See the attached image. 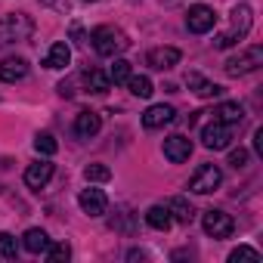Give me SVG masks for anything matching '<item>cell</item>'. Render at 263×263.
<instances>
[{
	"instance_id": "6da1fadb",
	"label": "cell",
	"mask_w": 263,
	"mask_h": 263,
	"mask_svg": "<svg viewBox=\"0 0 263 263\" xmlns=\"http://www.w3.org/2000/svg\"><path fill=\"white\" fill-rule=\"evenodd\" d=\"M251 22H254L251 7H245V4H241V7H235V10H232V25H229V31L217 34V37H214V47H217V50H229V47H235L238 41H245V37H248Z\"/></svg>"
},
{
	"instance_id": "7a4b0ae2",
	"label": "cell",
	"mask_w": 263,
	"mask_h": 263,
	"mask_svg": "<svg viewBox=\"0 0 263 263\" xmlns=\"http://www.w3.org/2000/svg\"><path fill=\"white\" fill-rule=\"evenodd\" d=\"M90 44H93V50H96L99 56H108V59L118 56V53H124V50L130 47L127 34H124L121 28H111V25H99V28H93Z\"/></svg>"
},
{
	"instance_id": "3957f363",
	"label": "cell",
	"mask_w": 263,
	"mask_h": 263,
	"mask_svg": "<svg viewBox=\"0 0 263 263\" xmlns=\"http://www.w3.org/2000/svg\"><path fill=\"white\" fill-rule=\"evenodd\" d=\"M34 31V22L25 13H13V16H0V44H19L28 41Z\"/></svg>"
},
{
	"instance_id": "277c9868",
	"label": "cell",
	"mask_w": 263,
	"mask_h": 263,
	"mask_svg": "<svg viewBox=\"0 0 263 263\" xmlns=\"http://www.w3.org/2000/svg\"><path fill=\"white\" fill-rule=\"evenodd\" d=\"M260 65H263V47H251V50H245V53H238V56L226 59L223 71H226L229 78H241V74L257 71Z\"/></svg>"
},
{
	"instance_id": "5b68a950",
	"label": "cell",
	"mask_w": 263,
	"mask_h": 263,
	"mask_svg": "<svg viewBox=\"0 0 263 263\" xmlns=\"http://www.w3.org/2000/svg\"><path fill=\"white\" fill-rule=\"evenodd\" d=\"M201 143H204V149H214V152L229 149V143H232V124H223V121L214 118L201 130Z\"/></svg>"
},
{
	"instance_id": "8992f818",
	"label": "cell",
	"mask_w": 263,
	"mask_h": 263,
	"mask_svg": "<svg viewBox=\"0 0 263 263\" xmlns=\"http://www.w3.org/2000/svg\"><path fill=\"white\" fill-rule=\"evenodd\" d=\"M220 183H223V171H220L217 164H201V167L192 174L189 189H192V192H198V195H208V192H214Z\"/></svg>"
},
{
	"instance_id": "52a82bcc",
	"label": "cell",
	"mask_w": 263,
	"mask_h": 263,
	"mask_svg": "<svg viewBox=\"0 0 263 263\" xmlns=\"http://www.w3.org/2000/svg\"><path fill=\"white\" fill-rule=\"evenodd\" d=\"M201 226H204V232L211 235V238H229L232 235V229H235V220L226 214V211H204V217H201Z\"/></svg>"
},
{
	"instance_id": "ba28073f",
	"label": "cell",
	"mask_w": 263,
	"mask_h": 263,
	"mask_svg": "<svg viewBox=\"0 0 263 263\" xmlns=\"http://www.w3.org/2000/svg\"><path fill=\"white\" fill-rule=\"evenodd\" d=\"M186 25H189L192 34H208V31L217 25V13H214L211 7H204V4H195V7L189 10V16H186Z\"/></svg>"
},
{
	"instance_id": "9c48e42d",
	"label": "cell",
	"mask_w": 263,
	"mask_h": 263,
	"mask_svg": "<svg viewBox=\"0 0 263 263\" xmlns=\"http://www.w3.org/2000/svg\"><path fill=\"white\" fill-rule=\"evenodd\" d=\"M78 204H81V211L84 214H90V217H102L105 211H108V198H105V192L102 189H81V195H78Z\"/></svg>"
},
{
	"instance_id": "30bf717a",
	"label": "cell",
	"mask_w": 263,
	"mask_h": 263,
	"mask_svg": "<svg viewBox=\"0 0 263 263\" xmlns=\"http://www.w3.org/2000/svg\"><path fill=\"white\" fill-rule=\"evenodd\" d=\"M189 155H192V140L189 137H167L164 140V158L167 161H174V164H183V161H189Z\"/></svg>"
},
{
	"instance_id": "8fae6325",
	"label": "cell",
	"mask_w": 263,
	"mask_h": 263,
	"mask_svg": "<svg viewBox=\"0 0 263 263\" xmlns=\"http://www.w3.org/2000/svg\"><path fill=\"white\" fill-rule=\"evenodd\" d=\"M50 177H53V161H34V164H28V171H25V186L28 189H44L47 183H50Z\"/></svg>"
},
{
	"instance_id": "7c38bea8",
	"label": "cell",
	"mask_w": 263,
	"mask_h": 263,
	"mask_svg": "<svg viewBox=\"0 0 263 263\" xmlns=\"http://www.w3.org/2000/svg\"><path fill=\"white\" fill-rule=\"evenodd\" d=\"M186 87H189L195 96H201V99L223 96V87H220V84H211V81H204L198 71H189V74H186Z\"/></svg>"
},
{
	"instance_id": "4fadbf2b",
	"label": "cell",
	"mask_w": 263,
	"mask_h": 263,
	"mask_svg": "<svg viewBox=\"0 0 263 263\" xmlns=\"http://www.w3.org/2000/svg\"><path fill=\"white\" fill-rule=\"evenodd\" d=\"M99 127H102V118H99L96 111H78V118H74V134H78L81 140L96 137Z\"/></svg>"
},
{
	"instance_id": "5bb4252c",
	"label": "cell",
	"mask_w": 263,
	"mask_h": 263,
	"mask_svg": "<svg viewBox=\"0 0 263 263\" xmlns=\"http://www.w3.org/2000/svg\"><path fill=\"white\" fill-rule=\"evenodd\" d=\"M177 62H180V50L177 47H155V50H149V65L158 68V71L174 68Z\"/></svg>"
},
{
	"instance_id": "9a60e30c",
	"label": "cell",
	"mask_w": 263,
	"mask_h": 263,
	"mask_svg": "<svg viewBox=\"0 0 263 263\" xmlns=\"http://www.w3.org/2000/svg\"><path fill=\"white\" fill-rule=\"evenodd\" d=\"M25 74H28V62L19 59V56L0 62V81H4V84H16V81H22Z\"/></svg>"
},
{
	"instance_id": "2e32d148",
	"label": "cell",
	"mask_w": 263,
	"mask_h": 263,
	"mask_svg": "<svg viewBox=\"0 0 263 263\" xmlns=\"http://www.w3.org/2000/svg\"><path fill=\"white\" fill-rule=\"evenodd\" d=\"M174 115H177V111H174V105H164V102H161V105H152V108L143 115V127H149V130L164 127V124H171V121H174Z\"/></svg>"
},
{
	"instance_id": "e0dca14e",
	"label": "cell",
	"mask_w": 263,
	"mask_h": 263,
	"mask_svg": "<svg viewBox=\"0 0 263 263\" xmlns=\"http://www.w3.org/2000/svg\"><path fill=\"white\" fill-rule=\"evenodd\" d=\"M68 62H71V50H68V44H53L50 50H47V56H44V65L47 68H53V71H59V68H68Z\"/></svg>"
},
{
	"instance_id": "ac0fdd59",
	"label": "cell",
	"mask_w": 263,
	"mask_h": 263,
	"mask_svg": "<svg viewBox=\"0 0 263 263\" xmlns=\"http://www.w3.org/2000/svg\"><path fill=\"white\" fill-rule=\"evenodd\" d=\"M146 223H149L152 229H158V232H167L171 223H174V217H171L167 204H152V208L146 211Z\"/></svg>"
},
{
	"instance_id": "d6986e66",
	"label": "cell",
	"mask_w": 263,
	"mask_h": 263,
	"mask_svg": "<svg viewBox=\"0 0 263 263\" xmlns=\"http://www.w3.org/2000/svg\"><path fill=\"white\" fill-rule=\"evenodd\" d=\"M214 118L217 121H223V124H241V118H245V108L238 105V102H220L217 108H214Z\"/></svg>"
},
{
	"instance_id": "ffe728a7",
	"label": "cell",
	"mask_w": 263,
	"mask_h": 263,
	"mask_svg": "<svg viewBox=\"0 0 263 263\" xmlns=\"http://www.w3.org/2000/svg\"><path fill=\"white\" fill-rule=\"evenodd\" d=\"M22 245H25L28 254H44V251L50 248V235H47L44 229H28L25 238H22Z\"/></svg>"
},
{
	"instance_id": "44dd1931",
	"label": "cell",
	"mask_w": 263,
	"mask_h": 263,
	"mask_svg": "<svg viewBox=\"0 0 263 263\" xmlns=\"http://www.w3.org/2000/svg\"><path fill=\"white\" fill-rule=\"evenodd\" d=\"M84 84H87L90 93H108V87H111L108 74L99 71V68H87V71H84Z\"/></svg>"
},
{
	"instance_id": "7402d4cb",
	"label": "cell",
	"mask_w": 263,
	"mask_h": 263,
	"mask_svg": "<svg viewBox=\"0 0 263 263\" xmlns=\"http://www.w3.org/2000/svg\"><path fill=\"white\" fill-rule=\"evenodd\" d=\"M167 211H171V217H174L177 223H192V217H195V211H192V204H189L186 198H174V201L167 204Z\"/></svg>"
},
{
	"instance_id": "603a6c76",
	"label": "cell",
	"mask_w": 263,
	"mask_h": 263,
	"mask_svg": "<svg viewBox=\"0 0 263 263\" xmlns=\"http://www.w3.org/2000/svg\"><path fill=\"white\" fill-rule=\"evenodd\" d=\"M127 87H130V93L134 96H140V99H149L152 93H155V87H152V81L146 78V74H130V81H127Z\"/></svg>"
},
{
	"instance_id": "cb8c5ba5",
	"label": "cell",
	"mask_w": 263,
	"mask_h": 263,
	"mask_svg": "<svg viewBox=\"0 0 263 263\" xmlns=\"http://www.w3.org/2000/svg\"><path fill=\"white\" fill-rule=\"evenodd\" d=\"M130 62L127 59H115V65H111V71H108V81H115V84H127L130 81Z\"/></svg>"
},
{
	"instance_id": "d4e9b609",
	"label": "cell",
	"mask_w": 263,
	"mask_h": 263,
	"mask_svg": "<svg viewBox=\"0 0 263 263\" xmlns=\"http://www.w3.org/2000/svg\"><path fill=\"white\" fill-rule=\"evenodd\" d=\"M84 177H87V183H108L111 180V171L105 164H87L84 167Z\"/></svg>"
},
{
	"instance_id": "484cf974",
	"label": "cell",
	"mask_w": 263,
	"mask_h": 263,
	"mask_svg": "<svg viewBox=\"0 0 263 263\" xmlns=\"http://www.w3.org/2000/svg\"><path fill=\"white\" fill-rule=\"evenodd\" d=\"M34 149H37L41 155H56L59 143H56V137H53V134H37V137H34Z\"/></svg>"
},
{
	"instance_id": "4316f807",
	"label": "cell",
	"mask_w": 263,
	"mask_h": 263,
	"mask_svg": "<svg viewBox=\"0 0 263 263\" xmlns=\"http://www.w3.org/2000/svg\"><path fill=\"white\" fill-rule=\"evenodd\" d=\"M0 254L4 257H16L19 254V241H16V235H10V232H0Z\"/></svg>"
},
{
	"instance_id": "83f0119b",
	"label": "cell",
	"mask_w": 263,
	"mask_h": 263,
	"mask_svg": "<svg viewBox=\"0 0 263 263\" xmlns=\"http://www.w3.org/2000/svg\"><path fill=\"white\" fill-rule=\"evenodd\" d=\"M238 260H251V263H260V251H254V248L241 245V248H235V251L229 254V263H238Z\"/></svg>"
},
{
	"instance_id": "f1b7e54d",
	"label": "cell",
	"mask_w": 263,
	"mask_h": 263,
	"mask_svg": "<svg viewBox=\"0 0 263 263\" xmlns=\"http://www.w3.org/2000/svg\"><path fill=\"white\" fill-rule=\"evenodd\" d=\"M44 254H47L53 263H62V260H68V257H71V248H68V245H53V241H50V248H47Z\"/></svg>"
},
{
	"instance_id": "f546056e",
	"label": "cell",
	"mask_w": 263,
	"mask_h": 263,
	"mask_svg": "<svg viewBox=\"0 0 263 263\" xmlns=\"http://www.w3.org/2000/svg\"><path fill=\"white\" fill-rule=\"evenodd\" d=\"M248 158H251V155H248V149H232V152H229V164H232L235 171L248 167Z\"/></svg>"
},
{
	"instance_id": "4dcf8cb0",
	"label": "cell",
	"mask_w": 263,
	"mask_h": 263,
	"mask_svg": "<svg viewBox=\"0 0 263 263\" xmlns=\"http://www.w3.org/2000/svg\"><path fill=\"white\" fill-rule=\"evenodd\" d=\"M254 152H257V155H263V127H257V130H254Z\"/></svg>"
},
{
	"instance_id": "1f68e13d",
	"label": "cell",
	"mask_w": 263,
	"mask_h": 263,
	"mask_svg": "<svg viewBox=\"0 0 263 263\" xmlns=\"http://www.w3.org/2000/svg\"><path fill=\"white\" fill-rule=\"evenodd\" d=\"M41 4H47V7H56V10L68 13V0H41Z\"/></svg>"
},
{
	"instance_id": "d6a6232c",
	"label": "cell",
	"mask_w": 263,
	"mask_h": 263,
	"mask_svg": "<svg viewBox=\"0 0 263 263\" xmlns=\"http://www.w3.org/2000/svg\"><path fill=\"white\" fill-rule=\"evenodd\" d=\"M56 90H59V96H71V93H74V90H71V81H62Z\"/></svg>"
},
{
	"instance_id": "836d02e7",
	"label": "cell",
	"mask_w": 263,
	"mask_h": 263,
	"mask_svg": "<svg viewBox=\"0 0 263 263\" xmlns=\"http://www.w3.org/2000/svg\"><path fill=\"white\" fill-rule=\"evenodd\" d=\"M127 260H146V251H137V248H134V251L127 254Z\"/></svg>"
},
{
	"instance_id": "e575fe53",
	"label": "cell",
	"mask_w": 263,
	"mask_h": 263,
	"mask_svg": "<svg viewBox=\"0 0 263 263\" xmlns=\"http://www.w3.org/2000/svg\"><path fill=\"white\" fill-rule=\"evenodd\" d=\"M90 4H93V0H90Z\"/></svg>"
}]
</instances>
